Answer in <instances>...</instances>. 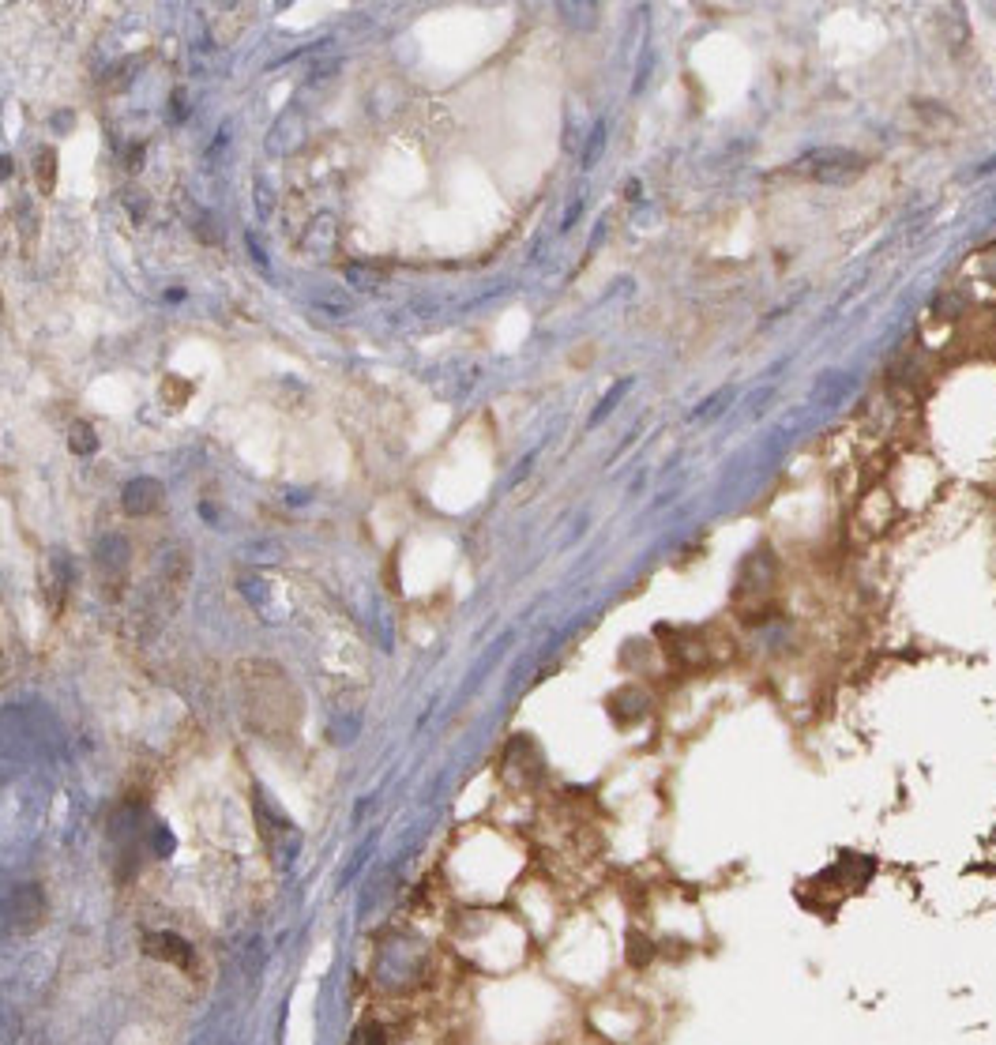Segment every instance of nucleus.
Returning <instances> with one entry per match:
<instances>
[{
	"instance_id": "f257e3e1",
	"label": "nucleus",
	"mask_w": 996,
	"mask_h": 1045,
	"mask_svg": "<svg viewBox=\"0 0 996 1045\" xmlns=\"http://www.w3.org/2000/svg\"><path fill=\"white\" fill-rule=\"evenodd\" d=\"M238 696H241V718L252 733L267 741H282L301 726V692L286 677L282 665L267 658H245L238 662Z\"/></svg>"
},
{
	"instance_id": "f03ea898",
	"label": "nucleus",
	"mask_w": 996,
	"mask_h": 1045,
	"mask_svg": "<svg viewBox=\"0 0 996 1045\" xmlns=\"http://www.w3.org/2000/svg\"><path fill=\"white\" fill-rule=\"evenodd\" d=\"M793 170L812 177V181H820V185H846L865 170V158L854 151H842V147H820V151L805 155Z\"/></svg>"
},
{
	"instance_id": "7ed1b4c3",
	"label": "nucleus",
	"mask_w": 996,
	"mask_h": 1045,
	"mask_svg": "<svg viewBox=\"0 0 996 1045\" xmlns=\"http://www.w3.org/2000/svg\"><path fill=\"white\" fill-rule=\"evenodd\" d=\"M162 500H166V489H162V481H155V478H132V481H124V489H121V508L132 519L158 512Z\"/></svg>"
},
{
	"instance_id": "20e7f679",
	"label": "nucleus",
	"mask_w": 996,
	"mask_h": 1045,
	"mask_svg": "<svg viewBox=\"0 0 996 1045\" xmlns=\"http://www.w3.org/2000/svg\"><path fill=\"white\" fill-rule=\"evenodd\" d=\"M129 556H132V549H129V538H124V534H102L98 542H95V564H98L105 575L124 572Z\"/></svg>"
},
{
	"instance_id": "39448f33",
	"label": "nucleus",
	"mask_w": 996,
	"mask_h": 1045,
	"mask_svg": "<svg viewBox=\"0 0 996 1045\" xmlns=\"http://www.w3.org/2000/svg\"><path fill=\"white\" fill-rule=\"evenodd\" d=\"M147 951L155 959H170V963H188V955H192V948L173 932H155L147 940Z\"/></svg>"
},
{
	"instance_id": "423d86ee",
	"label": "nucleus",
	"mask_w": 996,
	"mask_h": 1045,
	"mask_svg": "<svg viewBox=\"0 0 996 1045\" xmlns=\"http://www.w3.org/2000/svg\"><path fill=\"white\" fill-rule=\"evenodd\" d=\"M34 181H38L42 192H53V185H57V151L53 147L34 155Z\"/></svg>"
},
{
	"instance_id": "0eeeda50",
	"label": "nucleus",
	"mask_w": 996,
	"mask_h": 1045,
	"mask_svg": "<svg viewBox=\"0 0 996 1045\" xmlns=\"http://www.w3.org/2000/svg\"><path fill=\"white\" fill-rule=\"evenodd\" d=\"M68 444H71V452H76V456L98 452V432H95V425H87V422H71V429H68Z\"/></svg>"
},
{
	"instance_id": "6e6552de",
	"label": "nucleus",
	"mask_w": 996,
	"mask_h": 1045,
	"mask_svg": "<svg viewBox=\"0 0 996 1045\" xmlns=\"http://www.w3.org/2000/svg\"><path fill=\"white\" fill-rule=\"evenodd\" d=\"M192 399V384L188 380H180V376H166L162 380V403H166L170 410H180Z\"/></svg>"
},
{
	"instance_id": "1a4fd4ad",
	"label": "nucleus",
	"mask_w": 996,
	"mask_h": 1045,
	"mask_svg": "<svg viewBox=\"0 0 996 1045\" xmlns=\"http://www.w3.org/2000/svg\"><path fill=\"white\" fill-rule=\"evenodd\" d=\"M350 279H354L357 286H365V290H376V286H380V279H384V275H372V272H357V267H350Z\"/></svg>"
}]
</instances>
